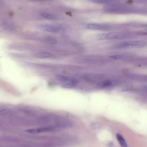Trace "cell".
<instances>
[{
	"instance_id": "cell-1",
	"label": "cell",
	"mask_w": 147,
	"mask_h": 147,
	"mask_svg": "<svg viewBox=\"0 0 147 147\" xmlns=\"http://www.w3.org/2000/svg\"><path fill=\"white\" fill-rule=\"evenodd\" d=\"M146 45V42L144 40H130L121 42L115 46L118 49H131L142 48Z\"/></svg>"
},
{
	"instance_id": "cell-2",
	"label": "cell",
	"mask_w": 147,
	"mask_h": 147,
	"mask_svg": "<svg viewBox=\"0 0 147 147\" xmlns=\"http://www.w3.org/2000/svg\"><path fill=\"white\" fill-rule=\"evenodd\" d=\"M56 79L61 83L63 87L67 88H73L75 87L78 83V81L75 79L65 75H58L56 76Z\"/></svg>"
},
{
	"instance_id": "cell-3",
	"label": "cell",
	"mask_w": 147,
	"mask_h": 147,
	"mask_svg": "<svg viewBox=\"0 0 147 147\" xmlns=\"http://www.w3.org/2000/svg\"><path fill=\"white\" fill-rule=\"evenodd\" d=\"M38 28L41 30L51 33H57L63 29L61 26L54 24H40L38 26Z\"/></svg>"
},
{
	"instance_id": "cell-4",
	"label": "cell",
	"mask_w": 147,
	"mask_h": 147,
	"mask_svg": "<svg viewBox=\"0 0 147 147\" xmlns=\"http://www.w3.org/2000/svg\"><path fill=\"white\" fill-rule=\"evenodd\" d=\"M122 37V35L117 32H107L100 34L96 36L99 40H111L119 38Z\"/></svg>"
},
{
	"instance_id": "cell-5",
	"label": "cell",
	"mask_w": 147,
	"mask_h": 147,
	"mask_svg": "<svg viewBox=\"0 0 147 147\" xmlns=\"http://www.w3.org/2000/svg\"><path fill=\"white\" fill-rule=\"evenodd\" d=\"M109 26L103 24H98V23H89L85 25V28L87 29L90 30H101L108 28Z\"/></svg>"
},
{
	"instance_id": "cell-6",
	"label": "cell",
	"mask_w": 147,
	"mask_h": 147,
	"mask_svg": "<svg viewBox=\"0 0 147 147\" xmlns=\"http://www.w3.org/2000/svg\"><path fill=\"white\" fill-rule=\"evenodd\" d=\"M34 56L37 58L42 59H52L55 57V55L52 53L48 52H44V51L36 52L34 54Z\"/></svg>"
},
{
	"instance_id": "cell-7",
	"label": "cell",
	"mask_w": 147,
	"mask_h": 147,
	"mask_svg": "<svg viewBox=\"0 0 147 147\" xmlns=\"http://www.w3.org/2000/svg\"><path fill=\"white\" fill-rule=\"evenodd\" d=\"M53 129L48 127H42L40 128H37V129H30L26 130V131L30 133H38L41 132H44V131H48L52 130Z\"/></svg>"
},
{
	"instance_id": "cell-8",
	"label": "cell",
	"mask_w": 147,
	"mask_h": 147,
	"mask_svg": "<svg viewBox=\"0 0 147 147\" xmlns=\"http://www.w3.org/2000/svg\"><path fill=\"white\" fill-rule=\"evenodd\" d=\"M116 138L117 139V141L118 143L119 144L121 147H127V144L125 141V138L120 134H117L116 135Z\"/></svg>"
},
{
	"instance_id": "cell-9",
	"label": "cell",
	"mask_w": 147,
	"mask_h": 147,
	"mask_svg": "<svg viewBox=\"0 0 147 147\" xmlns=\"http://www.w3.org/2000/svg\"><path fill=\"white\" fill-rule=\"evenodd\" d=\"M41 16L45 19L47 20H55L57 19V17L56 16H55L53 14H51L49 13H41L40 14Z\"/></svg>"
},
{
	"instance_id": "cell-10",
	"label": "cell",
	"mask_w": 147,
	"mask_h": 147,
	"mask_svg": "<svg viewBox=\"0 0 147 147\" xmlns=\"http://www.w3.org/2000/svg\"><path fill=\"white\" fill-rule=\"evenodd\" d=\"M90 2L100 4H110L113 3V0H88Z\"/></svg>"
},
{
	"instance_id": "cell-11",
	"label": "cell",
	"mask_w": 147,
	"mask_h": 147,
	"mask_svg": "<svg viewBox=\"0 0 147 147\" xmlns=\"http://www.w3.org/2000/svg\"><path fill=\"white\" fill-rule=\"evenodd\" d=\"M44 42L49 45H55L57 43V41L52 37H47L44 39Z\"/></svg>"
},
{
	"instance_id": "cell-12",
	"label": "cell",
	"mask_w": 147,
	"mask_h": 147,
	"mask_svg": "<svg viewBox=\"0 0 147 147\" xmlns=\"http://www.w3.org/2000/svg\"><path fill=\"white\" fill-rule=\"evenodd\" d=\"M113 84H114V82L113 80H107L103 82L100 86L102 87H108L112 86Z\"/></svg>"
},
{
	"instance_id": "cell-13",
	"label": "cell",
	"mask_w": 147,
	"mask_h": 147,
	"mask_svg": "<svg viewBox=\"0 0 147 147\" xmlns=\"http://www.w3.org/2000/svg\"><path fill=\"white\" fill-rule=\"evenodd\" d=\"M110 58L115 60H120L123 58V56L121 55H113L109 56Z\"/></svg>"
},
{
	"instance_id": "cell-14",
	"label": "cell",
	"mask_w": 147,
	"mask_h": 147,
	"mask_svg": "<svg viewBox=\"0 0 147 147\" xmlns=\"http://www.w3.org/2000/svg\"><path fill=\"white\" fill-rule=\"evenodd\" d=\"M33 2H45V1H49L51 0H29Z\"/></svg>"
}]
</instances>
